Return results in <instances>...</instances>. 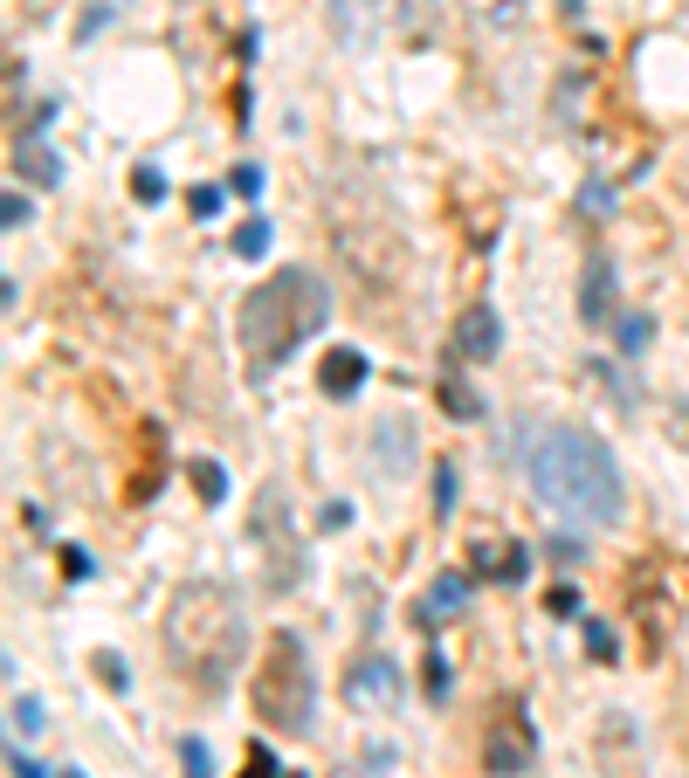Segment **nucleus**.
Listing matches in <instances>:
<instances>
[{
  "instance_id": "c85d7f7f",
  "label": "nucleus",
  "mask_w": 689,
  "mask_h": 778,
  "mask_svg": "<svg viewBox=\"0 0 689 778\" xmlns=\"http://www.w3.org/2000/svg\"><path fill=\"white\" fill-rule=\"evenodd\" d=\"M63 572H69V579H90V572H97V558H90V551H76V544H69V551H63Z\"/></svg>"
},
{
  "instance_id": "423d86ee",
  "label": "nucleus",
  "mask_w": 689,
  "mask_h": 778,
  "mask_svg": "<svg viewBox=\"0 0 689 778\" xmlns=\"http://www.w3.org/2000/svg\"><path fill=\"white\" fill-rule=\"evenodd\" d=\"M627 599L641 606V655H662L669 648V634H676V620H683L689 606V565L676 551H648L641 558V572L627 579Z\"/></svg>"
},
{
  "instance_id": "412c9836",
  "label": "nucleus",
  "mask_w": 689,
  "mask_h": 778,
  "mask_svg": "<svg viewBox=\"0 0 689 778\" xmlns=\"http://www.w3.org/2000/svg\"><path fill=\"white\" fill-rule=\"evenodd\" d=\"M131 193H138L145 207H152V200H166V180H159V166H138V173H131Z\"/></svg>"
},
{
  "instance_id": "b1692460",
  "label": "nucleus",
  "mask_w": 689,
  "mask_h": 778,
  "mask_svg": "<svg viewBox=\"0 0 689 778\" xmlns=\"http://www.w3.org/2000/svg\"><path fill=\"white\" fill-rule=\"evenodd\" d=\"M545 613H559V620H579V593H572V586H552V593H545Z\"/></svg>"
},
{
  "instance_id": "473e14b6",
  "label": "nucleus",
  "mask_w": 689,
  "mask_h": 778,
  "mask_svg": "<svg viewBox=\"0 0 689 778\" xmlns=\"http://www.w3.org/2000/svg\"><path fill=\"white\" fill-rule=\"evenodd\" d=\"M221 207V186H193V214H214Z\"/></svg>"
},
{
  "instance_id": "6ab92c4d",
  "label": "nucleus",
  "mask_w": 689,
  "mask_h": 778,
  "mask_svg": "<svg viewBox=\"0 0 689 778\" xmlns=\"http://www.w3.org/2000/svg\"><path fill=\"white\" fill-rule=\"evenodd\" d=\"M262 248H269V221H255V214H249V221L235 228V255H249V262H255Z\"/></svg>"
},
{
  "instance_id": "4be33fe9",
  "label": "nucleus",
  "mask_w": 689,
  "mask_h": 778,
  "mask_svg": "<svg viewBox=\"0 0 689 778\" xmlns=\"http://www.w3.org/2000/svg\"><path fill=\"white\" fill-rule=\"evenodd\" d=\"M648 331H655V324H648L641 310H634V317H621V352H648Z\"/></svg>"
},
{
  "instance_id": "2eb2a0df",
  "label": "nucleus",
  "mask_w": 689,
  "mask_h": 778,
  "mask_svg": "<svg viewBox=\"0 0 689 778\" xmlns=\"http://www.w3.org/2000/svg\"><path fill=\"white\" fill-rule=\"evenodd\" d=\"M607 310H614V269H607V255H593L586 262V290H579V317L600 324Z\"/></svg>"
},
{
  "instance_id": "ddd939ff",
  "label": "nucleus",
  "mask_w": 689,
  "mask_h": 778,
  "mask_svg": "<svg viewBox=\"0 0 689 778\" xmlns=\"http://www.w3.org/2000/svg\"><path fill=\"white\" fill-rule=\"evenodd\" d=\"M393 689H400V675H393L386 655L352 661V675H345V696H352V703H393Z\"/></svg>"
},
{
  "instance_id": "a211bd4d",
  "label": "nucleus",
  "mask_w": 689,
  "mask_h": 778,
  "mask_svg": "<svg viewBox=\"0 0 689 778\" xmlns=\"http://www.w3.org/2000/svg\"><path fill=\"white\" fill-rule=\"evenodd\" d=\"M441 407H448L455 420H476V414H483V400H476V393H462L455 379H441Z\"/></svg>"
},
{
  "instance_id": "4468645a",
  "label": "nucleus",
  "mask_w": 689,
  "mask_h": 778,
  "mask_svg": "<svg viewBox=\"0 0 689 778\" xmlns=\"http://www.w3.org/2000/svg\"><path fill=\"white\" fill-rule=\"evenodd\" d=\"M462 606H469V579H462V572H441L414 613H421V627H441V620H455Z\"/></svg>"
},
{
  "instance_id": "bb28decb",
  "label": "nucleus",
  "mask_w": 689,
  "mask_h": 778,
  "mask_svg": "<svg viewBox=\"0 0 689 778\" xmlns=\"http://www.w3.org/2000/svg\"><path fill=\"white\" fill-rule=\"evenodd\" d=\"M242 778H276V758H269L262 744H249V758H242Z\"/></svg>"
},
{
  "instance_id": "39448f33",
  "label": "nucleus",
  "mask_w": 689,
  "mask_h": 778,
  "mask_svg": "<svg viewBox=\"0 0 689 778\" xmlns=\"http://www.w3.org/2000/svg\"><path fill=\"white\" fill-rule=\"evenodd\" d=\"M331 241H338V262H345V269H359V283H373V290H400V283H407V269H414L407 235H400L386 214H366V221L338 214Z\"/></svg>"
},
{
  "instance_id": "72a5a7b5",
  "label": "nucleus",
  "mask_w": 689,
  "mask_h": 778,
  "mask_svg": "<svg viewBox=\"0 0 689 778\" xmlns=\"http://www.w3.org/2000/svg\"><path fill=\"white\" fill-rule=\"evenodd\" d=\"M14 778H49V772H42L35 758H21V751H14Z\"/></svg>"
},
{
  "instance_id": "f257e3e1",
  "label": "nucleus",
  "mask_w": 689,
  "mask_h": 778,
  "mask_svg": "<svg viewBox=\"0 0 689 778\" xmlns=\"http://www.w3.org/2000/svg\"><path fill=\"white\" fill-rule=\"evenodd\" d=\"M242 641H249V627H242L235 586L193 579V586L173 593V606H166V655L180 668V682H193L200 696H221V689L235 682Z\"/></svg>"
},
{
  "instance_id": "aec40b11",
  "label": "nucleus",
  "mask_w": 689,
  "mask_h": 778,
  "mask_svg": "<svg viewBox=\"0 0 689 778\" xmlns=\"http://www.w3.org/2000/svg\"><path fill=\"white\" fill-rule=\"evenodd\" d=\"M180 765H187V778H214V758H207V744H200V737L180 744Z\"/></svg>"
},
{
  "instance_id": "a878e982",
  "label": "nucleus",
  "mask_w": 689,
  "mask_h": 778,
  "mask_svg": "<svg viewBox=\"0 0 689 778\" xmlns=\"http://www.w3.org/2000/svg\"><path fill=\"white\" fill-rule=\"evenodd\" d=\"M228 186H235L242 200H255V193H262V166H235V173H228Z\"/></svg>"
},
{
  "instance_id": "7c9ffc66",
  "label": "nucleus",
  "mask_w": 689,
  "mask_h": 778,
  "mask_svg": "<svg viewBox=\"0 0 689 778\" xmlns=\"http://www.w3.org/2000/svg\"><path fill=\"white\" fill-rule=\"evenodd\" d=\"M14 723H21V730H42V703H35V696H21V703H14Z\"/></svg>"
},
{
  "instance_id": "c756f323",
  "label": "nucleus",
  "mask_w": 689,
  "mask_h": 778,
  "mask_svg": "<svg viewBox=\"0 0 689 778\" xmlns=\"http://www.w3.org/2000/svg\"><path fill=\"white\" fill-rule=\"evenodd\" d=\"M97 682H104V689H125V661H118V655H97Z\"/></svg>"
},
{
  "instance_id": "cd10ccee",
  "label": "nucleus",
  "mask_w": 689,
  "mask_h": 778,
  "mask_svg": "<svg viewBox=\"0 0 689 778\" xmlns=\"http://www.w3.org/2000/svg\"><path fill=\"white\" fill-rule=\"evenodd\" d=\"M428 696H448V655H428Z\"/></svg>"
},
{
  "instance_id": "dca6fc26",
  "label": "nucleus",
  "mask_w": 689,
  "mask_h": 778,
  "mask_svg": "<svg viewBox=\"0 0 689 778\" xmlns=\"http://www.w3.org/2000/svg\"><path fill=\"white\" fill-rule=\"evenodd\" d=\"M187 482H193V496H200V503H228V469H221V462L193 455V462H187Z\"/></svg>"
},
{
  "instance_id": "9d476101",
  "label": "nucleus",
  "mask_w": 689,
  "mask_h": 778,
  "mask_svg": "<svg viewBox=\"0 0 689 778\" xmlns=\"http://www.w3.org/2000/svg\"><path fill=\"white\" fill-rule=\"evenodd\" d=\"M366 372H373V365H366V352H359V345H331V352L317 359V393L352 400V393L366 386Z\"/></svg>"
},
{
  "instance_id": "20e7f679",
  "label": "nucleus",
  "mask_w": 689,
  "mask_h": 778,
  "mask_svg": "<svg viewBox=\"0 0 689 778\" xmlns=\"http://www.w3.org/2000/svg\"><path fill=\"white\" fill-rule=\"evenodd\" d=\"M249 710L255 723H269V730H311V710H317V675H311V648L290 634V627H276L269 641H262V655L249 668Z\"/></svg>"
},
{
  "instance_id": "5701e85b",
  "label": "nucleus",
  "mask_w": 689,
  "mask_h": 778,
  "mask_svg": "<svg viewBox=\"0 0 689 778\" xmlns=\"http://www.w3.org/2000/svg\"><path fill=\"white\" fill-rule=\"evenodd\" d=\"M586 648H593L600 661H614V655H621V648H614V627H600V620H586Z\"/></svg>"
},
{
  "instance_id": "f03ea898",
  "label": "nucleus",
  "mask_w": 689,
  "mask_h": 778,
  "mask_svg": "<svg viewBox=\"0 0 689 778\" xmlns=\"http://www.w3.org/2000/svg\"><path fill=\"white\" fill-rule=\"evenodd\" d=\"M531 489L565 524H621V503H627L614 455L593 434H579V427H545L538 434V448H531Z\"/></svg>"
},
{
  "instance_id": "7ed1b4c3",
  "label": "nucleus",
  "mask_w": 689,
  "mask_h": 778,
  "mask_svg": "<svg viewBox=\"0 0 689 778\" xmlns=\"http://www.w3.org/2000/svg\"><path fill=\"white\" fill-rule=\"evenodd\" d=\"M324 317H331V290L317 283L311 269H276L269 283H255L249 297H242V310H235L249 379H269L304 338L324 331Z\"/></svg>"
},
{
  "instance_id": "f3484780",
  "label": "nucleus",
  "mask_w": 689,
  "mask_h": 778,
  "mask_svg": "<svg viewBox=\"0 0 689 778\" xmlns=\"http://www.w3.org/2000/svg\"><path fill=\"white\" fill-rule=\"evenodd\" d=\"M14 159H21V173H28V180H42V186L63 180V173H56V159H49L42 145H28V138H21V152H14Z\"/></svg>"
},
{
  "instance_id": "393cba45",
  "label": "nucleus",
  "mask_w": 689,
  "mask_h": 778,
  "mask_svg": "<svg viewBox=\"0 0 689 778\" xmlns=\"http://www.w3.org/2000/svg\"><path fill=\"white\" fill-rule=\"evenodd\" d=\"M435 510H441V517L455 510V469H448V462L435 469Z\"/></svg>"
},
{
  "instance_id": "f704fd0d",
  "label": "nucleus",
  "mask_w": 689,
  "mask_h": 778,
  "mask_svg": "<svg viewBox=\"0 0 689 778\" xmlns=\"http://www.w3.org/2000/svg\"><path fill=\"white\" fill-rule=\"evenodd\" d=\"M63 778H76V772H63Z\"/></svg>"
},
{
  "instance_id": "6e6552de",
  "label": "nucleus",
  "mask_w": 689,
  "mask_h": 778,
  "mask_svg": "<svg viewBox=\"0 0 689 778\" xmlns=\"http://www.w3.org/2000/svg\"><path fill=\"white\" fill-rule=\"evenodd\" d=\"M531 751H538V737H531L524 703H517V696H497V703H490V723H483V772L490 778H524Z\"/></svg>"
},
{
  "instance_id": "1a4fd4ad",
  "label": "nucleus",
  "mask_w": 689,
  "mask_h": 778,
  "mask_svg": "<svg viewBox=\"0 0 689 778\" xmlns=\"http://www.w3.org/2000/svg\"><path fill=\"white\" fill-rule=\"evenodd\" d=\"M593 772H600V778H648V765H641V737H634V717L607 710V717L593 723Z\"/></svg>"
},
{
  "instance_id": "2f4dec72",
  "label": "nucleus",
  "mask_w": 689,
  "mask_h": 778,
  "mask_svg": "<svg viewBox=\"0 0 689 778\" xmlns=\"http://www.w3.org/2000/svg\"><path fill=\"white\" fill-rule=\"evenodd\" d=\"M0 221H7V228H21V221H28V200H21V193H7V200H0Z\"/></svg>"
},
{
  "instance_id": "0eeeda50",
  "label": "nucleus",
  "mask_w": 689,
  "mask_h": 778,
  "mask_svg": "<svg viewBox=\"0 0 689 778\" xmlns=\"http://www.w3.org/2000/svg\"><path fill=\"white\" fill-rule=\"evenodd\" d=\"M249 551H262V586H290L297 579V531H290V503L283 489H262L249 510Z\"/></svg>"
},
{
  "instance_id": "9b49d317",
  "label": "nucleus",
  "mask_w": 689,
  "mask_h": 778,
  "mask_svg": "<svg viewBox=\"0 0 689 778\" xmlns=\"http://www.w3.org/2000/svg\"><path fill=\"white\" fill-rule=\"evenodd\" d=\"M531 572V551L503 538H476L469 544V579H524Z\"/></svg>"
},
{
  "instance_id": "f8f14e48",
  "label": "nucleus",
  "mask_w": 689,
  "mask_h": 778,
  "mask_svg": "<svg viewBox=\"0 0 689 778\" xmlns=\"http://www.w3.org/2000/svg\"><path fill=\"white\" fill-rule=\"evenodd\" d=\"M497 345H503L497 310H490V303H469V310H462V324H455V352L483 365V359H497Z\"/></svg>"
}]
</instances>
